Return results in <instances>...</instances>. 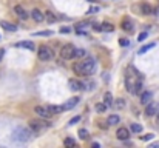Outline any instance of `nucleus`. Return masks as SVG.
I'll return each mask as SVG.
<instances>
[{"label": "nucleus", "mask_w": 159, "mask_h": 148, "mask_svg": "<svg viewBox=\"0 0 159 148\" xmlns=\"http://www.w3.org/2000/svg\"><path fill=\"white\" fill-rule=\"evenodd\" d=\"M73 71L77 74V76H91L94 74L96 71V60L94 57H85V59H81V62H76L73 65Z\"/></svg>", "instance_id": "obj_1"}, {"label": "nucleus", "mask_w": 159, "mask_h": 148, "mask_svg": "<svg viewBox=\"0 0 159 148\" xmlns=\"http://www.w3.org/2000/svg\"><path fill=\"white\" fill-rule=\"evenodd\" d=\"M33 131L30 128H25V127H17L14 131H12V140L17 142V143H25V142H30L33 139Z\"/></svg>", "instance_id": "obj_2"}, {"label": "nucleus", "mask_w": 159, "mask_h": 148, "mask_svg": "<svg viewBox=\"0 0 159 148\" xmlns=\"http://www.w3.org/2000/svg\"><path fill=\"white\" fill-rule=\"evenodd\" d=\"M51 127L49 122H45V119L43 120H31L30 122V130L33 133H42L45 130H48Z\"/></svg>", "instance_id": "obj_3"}, {"label": "nucleus", "mask_w": 159, "mask_h": 148, "mask_svg": "<svg viewBox=\"0 0 159 148\" xmlns=\"http://www.w3.org/2000/svg\"><path fill=\"white\" fill-rule=\"evenodd\" d=\"M37 56H39V59H40V60L48 62V60L52 59L54 52H52V49H51L49 46H46V45H40V46H39V49H37Z\"/></svg>", "instance_id": "obj_4"}, {"label": "nucleus", "mask_w": 159, "mask_h": 148, "mask_svg": "<svg viewBox=\"0 0 159 148\" xmlns=\"http://www.w3.org/2000/svg\"><path fill=\"white\" fill-rule=\"evenodd\" d=\"M74 51H76V46L71 45V43H67V45L62 46L60 56H62V59H65V60H71V59L74 57Z\"/></svg>", "instance_id": "obj_5"}, {"label": "nucleus", "mask_w": 159, "mask_h": 148, "mask_svg": "<svg viewBox=\"0 0 159 148\" xmlns=\"http://www.w3.org/2000/svg\"><path fill=\"white\" fill-rule=\"evenodd\" d=\"M34 113L39 116V117H42V119H49L52 114L46 110V106H40V105H37L36 108H34Z\"/></svg>", "instance_id": "obj_6"}, {"label": "nucleus", "mask_w": 159, "mask_h": 148, "mask_svg": "<svg viewBox=\"0 0 159 148\" xmlns=\"http://www.w3.org/2000/svg\"><path fill=\"white\" fill-rule=\"evenodd\" d=\"M79 103V97H71L70 100H67L63 105H60L62 106V111H68V110H73L74 106Z\"/></svg>", "instance_id": "obj_7"}, {"label": "nucleus", "mask_w": 159, "mask_h": 148, "mask_svg": "<svg viewBox=\"0 0 159 148\" xmlns=\"http://www.w3.org/2000/svg\"><path fill=\"white\" fill-rule=\"evenodd\" d=\"M116 137L119 139V140H127L128 137H130V130L128 128H124V127H121L117 131H116Z\"/></svg>", "instance_id": "obj_8"}, {"label": "nucleus", "mask_w": 159, "mask_h": 148, "mask_svg": "<svg viewBox=\"0 0 159 148\" xmlns=\"http://www.w3.org/2000/svg\"><path fill=\"white\" fill-rule=\"evenodd\" d=\"M159 110V105L156 102H148L147 103V108H145V114L147 116H154Z\"/></svg>", "instance_id": "obj_9"}, {"label": "nucleus", "mask_w": 159, "mask_h": 148, "mask_svg": "<svg viewBox=\"0 0 159 148\" xmlns=\"http://www.w3.org/2000/svg\"><path fill=\"white\" fill-rule=\"evenodd\" d=\"M31 17H33V20L34 22H37V23H40V22H43V12L40 11V9H33L31 11Z\"/></svg>", "instance_id": "obj_10"}, {"label": "nucleus", "mask_w": 159, "mask_h": 148, "mask_svg": "<svg viewBox=\"0 0 159 148\" xmlns=\"http://www.w3.org/2000/svg\"><path fill=\"white\" fill-rule=\"evenodd\" d=\"M14 12L17 14V17L22 19V20H26V19H28V14H26V11H25L23 6H20V5H16V6H14Z\"/></svg>", "instance_id": "obj_11"}, {"label": "nucleus", "mask_w": 159, "mask_h": 148, "mask_svg": "<svg viewBox=\"0 0 159 148\" xmlns=\"http://www.w3.org/2000/svg\"><path fill=\"white\" fill-rule=\"evenodd\" d=\"M68 87H70L71 91H81L82 90V83L79 82V80H76V79H70L68 80Z\"/></svg>", "instance_id": "obj_12"}, {"label": "nucleus", "mask_w": 159, "mask_h": 148, "mask_svg": "<svg viewBox=\"0 0 159 148\" xmlns=\"http://www.w3.org/2000/svg\"><path fill=\"white\" fill-rule=\"evenodd\" d=\"M151 99H153V93L151 91H144L141 94V103L142 105H147L148 102H151Z\"/></svg>", "instance_id": "obj_13"}, {"label": "nucleus", "mask_w": 159, "mask_h": 148, "mask_svg": "<svg viewBox=\"0 0 159 148\" xmlns=\"http://www.w3.org/2000/svg\"><path fill=\"white\" fill-rule=\"evenodd\" d=\"M16 46H19V48H25V49H30V51H33V49L36 48V45H34L33 42H30V40H22V42L16 43Z\"/></svg>", "instance_id": "obj_14"}, {"label": "nucleus", "mask_w": 159, "mask_h": 148, "mask_svg": "<svg viewBox=\"0 0 159 148\" xmlns=\"http://www.w3.org/2000/svg\"><path fill=\"white\" fill-rule=\"evenodd\" d=\"M0 26H2L5 31H11V33L17 31V26L12 25V23H9V22H6V20H2V22H0Z\"/></svg>", "instance_id": "obj_15"}, {"label": "nucleus", "mask_w": 159, "mask_h": 148, "mask_svg": "<svg viewBox=\"0 0 159 148\" xmlns=\"http://www.w3.org/2000/svg\"><path fill=\"white\" fill-rule=\"evenodd\" d=\"M122 30L124 31H127V33H131V31H133V23H131V20L128 19V17H125L124 20H122Z\"/></svg>", "instance_id": "obj_16"}, {"label": "nucleus", "mask_w": 159, "mask_h": 148, "mask_svg": "<svg viewBox=\"0 0 159 148\" xmlns=\"http://www.w3.org/2000/svg\"><path fill=\"white\" fill-rule=\"evenodd\" d=\"M43 20H46V22H49V23H54V22L57 20V17L52 14L51 11H45V12H43Z\"/></svg>", "instance_id": "obj_17"}, {"label": "nucleus", "mask_w": 159, "mask_h": 148, "mask_svg": "<svg viewBox=\"0 0 159 148\" xmlns=\"http://www.w3.org/2000/svg\"><path fill=\"white\" fill-rule=\"evenodd\" d=\"M46 110L51 114H59V113H62V106L60 105H46Z\"/></svg>", "instance_id": "obj_18"}, {"label": "nucleus", "mask_w": 159, "mask_h": 148, "mask_svg": "<svg viewBox=\"0 0 159 148\" xmlns=\"http://www.w3.org/2000/svg\"><path fill=\"white\" fill-rule=\"evenodd\" d=\"M119 122H121V119H119L117 114H110V116H108V120H107L108 125H117Z\"/></svg>", "instance_id": "obj_19"}, {"label": "nucleus", "mask_w": 159, "mask_h": 148, "mask_svg": "<svg viewBox=\"0 0 159 148\" xmlns=\"http://www.w3.org/2000/svg\"><path fill=\"white\" fill-rule=\"evenodd\" d=\"M141 11H142V14L148 16V14H151V12H153V8H151L148 3H142V5H141Z\"/></svg>", "instance_id": "obj_20"}, {"label": "nucleus", "mask_w": 159, "mask_h": 148, "mask_svg": "<svg viewBox=\"0 0 159 148\" xmlns=\"http://www.w3.org/2000/svg\"><path fill=\"white\" fill-rule=\"evenodd\" d=\"M103 103L107 105V106H110V105L113 103V96H111L110 91H107V93L103 94Z\"/></svg>", "instance_id": "obj_21"}, {"label": "nucleus", "mask_w": 159, "mask_h": 148, "mask_svg": "<svg viewBox=\"0 0 159 148\" xmlns=\"http://www.w3.org/2000/svg\"><path fill=\"white\" fill-rule=\"evenodd\" d=\"M113 106H114L116 110H121V108H124V106H125L124 99H116V100L113 102Z\"/></svg>", "instance_id": "obj_22"}, {"label": "nucleus", "mask_w": 159, "mask_h": 148, "mask_svg": "<svg viewBox=\"0 0 159 148\" xmlns=\"http://www.w3.org/2000/svg\"><path fill=\"white\" fill-rule=\"evenodd\" d=\"M153 46H154V43H153V42H151V43H148V45H144V46H142V48L138 51V54H145V52H147V51H150Z\"/></svg>", "instance_id": "obj_23"}, {"label": "nucleus", "mask_w": 159, "mask_h": 148, "mask_svg": "<svg viewBox=\"0 0 159 148\" xmlns=\"http://www.w3.org/2000/svg\"><path fill=\"white\" fill-rule=\"evenodd\" d=\"M87 56V51L84 49V48H76V51H74V57H85Z\"/></svg>", "instance_id": "obj_24"}, {"label": "nucleus", "mask_w": 159, "mask_h": 148, "mask_svg": "<svg viewBox=\"0 0 159 148\" xmlns=\"http://www.w3.org/2000/svg\"><path fill=\"white\" fill-rule=\"evenodd\" d=\"M100 26H102V31H107V33L114 31V26H113L111 23H107V22H105V23H102Z\"/></svg>", "instance_id": "obj_25"}, {"label": "nucleus", "mask_w": 159, "mask_h": 148, "mask_svg": "<svg viewBox=\"0 0 159 148\" xmlns=\"http://www.w3.org/2000/svg\"><path fill=\"white\" fill-rule=\"evenodd\" d=\"M79 137H81L82 140H87L90 137V134H88V131L85 128H82V130H79Z\"/></svg>", "instance_id": "obj_26"}, {"label": "nucleus", "mask_w": 159, "mask_h": 148, "mask_svg": "<svg viewBox=\"0 0 159 148\" xmlns=\"http://www.w3.org/2000/svg\"><path fill=\"white\" fill-rule=\"evenodd\" d=\"M107 108H108V106L105 105V103H96V111L97 113H105V111H107Z\"/></svg>", "instance_id": "obj_27"}, {"label": "nucleus", "mask_w": 159, "mask_h": 148, "mask_svg": "<svg viewBox=\"0 0 159 148\" xmlns=\"http://www.w3.org/2000/svg\"><path fill=\"white\" fill-rule=\"evenodd\" d=\"M63 145H65V146H74V145H76V140H74L73 137H67V139L63 140Z\"/></svg>", "instance_id": "obj_28"}, {"label": "nucleus", "mask_w": 159, "mask_h": 148, "mask_svg": "<svg viewBox=\"0 0 159 148\" xmlns=\"http://www.w3.org/2000/svg\"><path fill=\"white\" fill-rule=\"evenodd\" d=\"M131 131L133 133H141L142 131V125H139V124H131Z\"/></svg>", "instance_id": "obj_29"}, {"label": "nucleus", "mask_w": 159, "mask_h": 148, "mask_svg": "<svg viewBox=\"0 0 159 148\" xmlns=\"http://www.w3.org/2000/svg\"><path fill=\"white\" fill-rule=\"evenodd\" d=\"M154 137V134H151V133H148V134H145V136H141V140H150V139H153Z\"/></svg>", "instance_id": "obj_30"}, {"label": "nucleus", "mask_w": 159, "mask_h": 148, "mask_svg": "<svg viewBox=\"0 0 159 148\" xmlns=\"http://www.w3.org/2000/svg\"><path fill=\"white\" fill-rule=\"evenodd\" d=\"M36 36H52V31H39L36 33Z\"/></svg>", "instance_id": "obj_31"}, {"label": "nucleus", "mask_w": 159, "mask_h": 148, "mask_svg": "<svg viewBox=\"0 0 159 148\" xmlns=\"http://www.w3.org/2000/svg\"><path fill=\"white\" fill-rule=\"evenodd\" d=\"M91 28L94 30V31H102V26H100L99 23H93V25H91Z\"/></svg>", "instance_id": "obj_32"}, {"label": "nucleus", "mask_w": 159, "mask_h": 148, "mask_svg": "<svg viewBox=\"0 0 159 148\" xmlns=\"http://www.w3.org/2000/svg\"><path fill=\"white\" fill-rule=\"evenodd\" d=\"M79 120H81V116H76V117H73V119L70 120V125H74V124H77Z\"/></svg>", "instance_id": "obj_33"}, {"label": "nucleus", "mask_w": 159, "mask_h": 148, "mask_svg": "<svg viewBox=\"0 0 159 148\" xmlns=\"http://www.w3.org/2000/svg\"><path fill=\"white\" fill-rule=\"evenodd\" d=\"M145 39H147V33H141V34H139V37H138L139 42H142V40H145Z\"/></svg>", "instance_id": "obj_34"}, {"label": "nucleus", "mask_w": 159, "mask_h": 148, "mask_svg": "<svg viewBox=\"0 0 159 148\" xmlns=\"http://www.w3.org/2000/svg\"><path fill=\"white\" fill-rule=\"evenodd\" d=\"M97 11H99V8H97V6H94V8H90V9H88V14H96Z\"/></svg>", "instance_id": "obj_35"}, {"label": "nucleus", "mask_w": 159, "mask_h": 148, "mask_svg": "<svg viewBox=\"0 0 159 148\" xmlns=\"http://www.w3.org/2000/svg\"><path fill=\"white\" fill-rule=\"evenodd\" d=\"M60 33H63V34L71 33V28H68V26H63V28H60Z\"/></svg>", "instance_id": "obj_36"}, {"label": "nucleus", "mask_w": 159, "mask_h": 148, "mask_svg": "<svg viewBox=\"0 0 159 148\" xmlns=\"http://www.w3.org/2000/svg\"><path fill=\"white\" fill-rule=\"evenodd\" d=\"M119 43H121L122 46H127V45H128V40H125V39H122V40H119Z\"/></svg>", "instance_id": "obj_37"}, {"label": "nucleus", "mask_w": 159, "mask_h": 148, "mask_svg": "<svg viewBox=\"0 0 159 148\" xmlns=\"http://www.w3.org/2000/svg\"><path fill=\"white\" fill-rule=\"evenodd\" d=\"M3 54H5V51H3V49H0V60H2V57H3Z\"/></svg>", "instance_id": "obj_38"}, {"label": "nucleus", "mask_w": 159, "mask_h": 148, "mask_svg": "<svg viewBox=\"0 0 159 148\" xmlns=\"http://www.w3.org/2000/svg\"><path fill=\"white\" fill-rule=\"evenodd\" d=\"M157 146H159V142H156V143H153V145H151V148H157Z\"/></svg>", "instance_id": "obj_39"}, {"label": "nucleus", "mask_w": 159, "mask_h": 148, "mask_svg": "<svg viewBox=\"0 0 159 148\" xmlns=\"http://www.w3.org/2000/svg\"><path fill=\"white\" fill-rule=\"evenodd\" d=\"M88 2H91V3H94V2H96V0H88Z\"/></svg>", "instance_id": "obj_40"}, {"label": "nucleus", "mask_w": 159, "mask_h": 148, "mask_svg": "<svg viewBox=\"0 0 159 148\" xmlns=\"http://www.w3.org/2000/svg\"><path fill=\"white\" fill-rule=\"evenodd\" d=\"M157 122H159V113H157Z\"/></svg>", "instance_id": "obj_41"}]
</instances>
